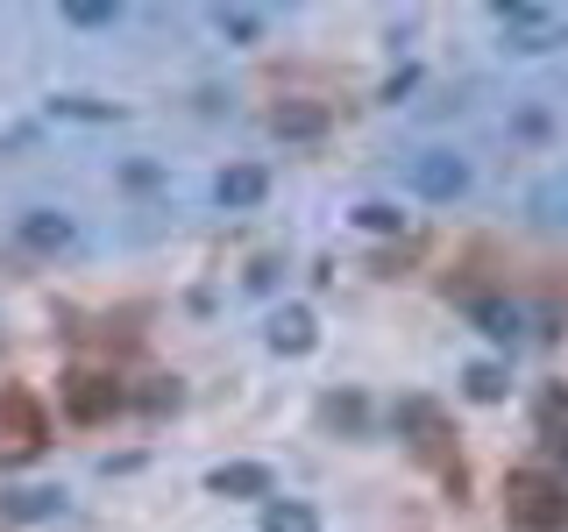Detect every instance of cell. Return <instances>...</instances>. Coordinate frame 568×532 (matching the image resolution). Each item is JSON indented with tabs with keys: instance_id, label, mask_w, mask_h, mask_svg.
<instances>
[{
	"instance_id": "4fadbf2b",
	"label": "cell",
	"mask_w": 568,
	"mask_h": 532,
	"mask_svg": "<svg viewBox=\"0 0 568 532\" xmlns=\"http://www.w3.org/2000/svg\"><path fill=\"white\" fill-rule=\"evenodd\" d=\"M476 327L490 334V341H511V334H519V306H505V298H476Z\"/></svg>"
},
{
	"instance_id": "30bf717a",
	"label": "cell",
	"mask_w": 568,
	"mask_h": 532,
	"mask_svg": "<svg viewBox=\"0 0 568 532\" xmlns=\"http://www.w3.org/2000/svg\"><path fill=\"white\" fill-rule=\"evenodd\" d=\"M0 419L14 426V440H22V448H36V440H43V419H36V405L22 398V390H0Z\"/></svg>"
},
{
	"instance_id": "5bb4252c",
	"label": "cell",
	"mask_w": 568,
	"mask_h": 532,
	"mask_svg": "<svg viewBox=\"0 0 568 532\" xmlns=\"http://www.w3.org/2000/svg\"><path fill=\"white\" fill-rule=\"evenodd\" d=\"M213 29L235 35V43H256V35H263V14L256 8H213Z\"/></svg>"
},
{
	"instance_id": "9a60e30c",
	"label": "cell",
	"mask_w": 568,
	"mask_h": 532,
	"mask_svg": "<svg viewBox=\"0 0 568 532\" xmlns=\"http://www.w3.org/2000/svg\"><path fill=\"white\" fill-rule=\"evenodd\" d=\"M50 114H64V121H121V106H106V100H79V93H64V100H50Z\"/></svg>"
},
{
	"instance_id": "7a4b0ae2",
	"label": "cell",
	"mask_w": 568,
	"mask_h": 532,
	"mask_svg": "<svg viewBox=\"0 0 568 532\" xmlns=\"http://www.w3.org/2000/svg\"><path fill=\"white\" fill-rule=\"evenodd\" d=\"M405 185L419 192V200H462L469 192V164H462L455 150H426L405 164Z\"/></svg>"
},
{
	"instance_id": "ba28073f",
	"label": "cell",
	"mask_w": 568,
	"mask_h": 532,
	"mask_svg": "<svg viewBox=\"0 0 568 532\" xmlns=\"http://www.w3.org/2000/svg\"><path fill=\"white\" fill-rule=\"evenodd\" d=\"M58 511H64V490H8V497H0V519H14V525L58 519Z\"/></svg>"
},
{
	"instance_id": "5b68a950",
	"label": "cell",
	"mask_w": 568,
	"mask_h": 532,
	"mask_svg": "<svg viewBox=\"0 0 568 532\" xmlns=\"http://www.w3.org/2000/svg\"><path fill=\"white\" fill-rule=\"evenodd\" d=\"M213 497H271V469L263 461H221V469L206 475Z\"/></svg>"
},
{
	"instance_id": "3957f363",
	"label": "cell",
	"mask_w": 568,
	"mask_h": 532,
	"mask_svg": "<svg viewBox=\"0 0 568 532\" xmlns=\"http://www.w3.org/2000/svg\"><path fill=\"white\" fill-rule=\"evenodd\" d=\"M263 192H271V171H263V164H235V171H221V177H213V200H221L227 213L263 206Z\"/></svg>"
},
{
	"instance_id": "8992f818",
	"label": "cell",
	"mask_w": 568,
	"mask_h": 532,
	"mask_svg": "<svg viewBox=\"0 0 568 532\" xmlns=\"http://www.w3.org/2000/svg\"><path fill=\"white\" fill-rule=\"evenodd\" d=\"M313 341H320V327H313L306 306H277L271 313V348L277 355H313Z\"/></svg>"
},
{
	"instance_id": "e0dca14e",
	"label": "cell",
	"mask_w": 568,
	"mask_h": 532,
	"mask_svg": "<svg viewBox=\"0 0 568 532\" xmlns=\"http://www.w3.org/2000/svg\"><path fill=\"white\" fill-rule=\"evenodd\" d=\"M114 0H71V8H64V22H79V29H114Z\"/></svg>"
},
{
	"instance_id": "2e32d148",
	"label": "cell",
	"mask_w": 568,
	"mask_h": 532,
	"mask_svg": "<svg viewBox=\"0 0 568 532\" xmlns=\"http://www.w3.org/2000/svg\"><path fill=\"white\" fill-rule=\"evenodd\" d=\"M355 227H369V235H398L405 213H398V206H384V200H363V206H355Z\"/></svg>"
},
{
	"instance_id": "277c9868",
	"label": "cell",
	"mask_w": 568,
	"mask_h": 532,
	"mask_svg": "<svg viewBox=\"0 0 568 532\" xmlns=\"http://www.w3.org/2000/svg\"><path fill=\"white\" fill-rule=\"evenodd\" d=\"M121 405V383H106V377H71L64 383V412L71 419H106Z\"/></svg>"
},
{
	"instance_id": "ffe728a7",
	"label": "cell",
	"mask_w": 568,
	"mask_h": 532,
	"mask_svg": "<svg viewBox=\"0 0 568 532\" xmlns=\"http://www.w3.org/2000/svg\"><path fill=\"white\" fill-rule=\"evenodd\" d=\"M413 85H419V71H413V64H405V71H390V85H384V100H405V93H413Z\"/></svg>"
},
{
	"instance_id": "d6986e66",
	"label": "cell",
	"mask_w": 568,
	"mask_h": 532,
	"mask_svg": "<svg viewBox=\"0 0 568 532\" xmlns=\"http://www.w3.org/2000/svg\"><path fill=\"white\" fill-rule=\"evenodd\" d=\"M121 185H135V192H150V185H164V171H156V164H129V171H121Z\"/></svg>"
},
{
	"instance_id": "52a82bcc",
	"label": "cell",
	"mask_w": 568,
	"mask_h": 532,
	"mask_svg": "<svg viewBox=\"0 0 568 532\" xmlns=\"http://www.w3.org/2000/svg\"><path fill=\"white\" fill-rule=\"evenodd\" d=\"M22 248H36V256H58V248H71V221L50 206H29L22 213Z\"/></svg>"
},
{
	"instance_id": "7c38bea8",
	"label": "cell",
	"mask_w": 568,
	"mask_h": 532,
	"mask_svg": "<svg viewBox=\"0 0 568 532\" xmlns=\"http://www.w3.org/2000/svg\"><path fill=\"white\" fill-rule=\"evenodd\" d=\"M462 390H469L476 405H497V398L511 390V377H505L497 362H469V369H462Z\"/></svg>"
},
{
	"instance_id": "6da1fadb",
	"label": "cell",
	"mask_w": 568,
	"mask_h": 532,
	"mask_svg": "<svg viewBox=\"0 0 568 532\" xmlns=\"http://www.w3.org/2000/svg\"><path fill=\"white\" fill-rule=\"evenodd\" d=\"M505 504H511V525H526V532H555L568 519L561 483H555V475H532V469L505 483Z\"/></svg>"
},
{
	"instance_id": "ac0fdd59",
	"label": "cell",
	"mask_w": 568,
	"mask_h": 532,
	"mask_svg": "<svg viewBox=\"0 0 568 532\" xmlns=\"http://www.w3.org/2000/svg\"><path fill=\"white\" fill-rule=\"evenodd\" d=\"M532 213H540V221H568V177H555V185L532 192Z\"/></svg>"
},
{
	"instance_id": "9c48e42d",
	"label": "cell",
	"mask_w": 568,
	"mask_h": 532,
	"mask_svg": "<svg viewBox=\"0 0 568 532\" xmlns=\"http://www.w3.org/2000/svg\"><path fill=\"white\" fill-rule=\"evenodd\" d=\"M263 532H320V519L298 497H271V504H263Z\"/></svg>"
},
{
	"instance_id": "8fae6325",
	"label": "cell",
	"mask_w": 568,
	"mask_h": 532,
	"mask_svg": "<svg viewBox=\"0 0 568 532\" xmlns=\"http://www.w3.org/2000/svg\"><path fill=\"white\" fill-rule=\"evenodd\" d=\"M271 129H277L284 142H313L320 129H327V114H320V106H277V114H271Z\"/></svg>"
}]
</instances>
